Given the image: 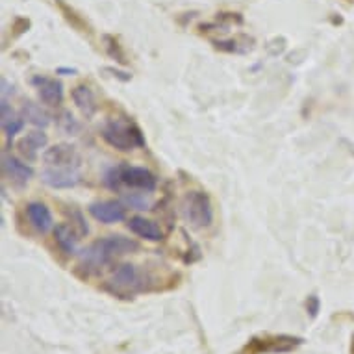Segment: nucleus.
Returning <instances> with one entry per match:
<instances>
[{
  "label": "nucleus",
  "mask_w": 354,
  "mask_h": 354,
  "mask_svg": "<svg viewBox=\"0 0 354 354\" xmlns=\"http://www.w3.org/2000/svg\"><path fill=\"white\" fill-rule=\"evenodd\" d=\"M78 236L80 234L75 232V228L69 227V225H58L54 228V238H56V243L65 254H76V249H78Z\"/></svg>",
  "instance_id": "obj_16"
},
{
  "label": "nucleus",
  "mask_w": 354,
  "mask_h": 354,
  "mask_svg": "<svg viewBox=\"0 0 354 354\" xmlns=\"http://www.w3.org/2000/svg\"><path fill=\"white\" fill-rule=\"evenodd\" d=\"M2 169H4V173L13 184H17V186H26L30 182V178L34 176V169L26 165L24 162H21L19 158L15 156H6L2 158Z\"/></svg>",
  "instance_id": "obj_11"
},
{
  "label": "nucleus",
  "mask_w": 354,
  "mask_h": 354,
  "mask_svg": "<svg viewBox=\"0 0 354 354\" xmlns=\"http://www.w3.org/2000/svg\"><path fill=\"white\" fill-rule=\"evenodd\" d=\"M89 214L104 225H113V223H121L127 217V209L115 201H100L89 206Z\"/></svg>",
  "instance_id": "obj_8"
},
{
  "label": "nucleus",
  "mask_w": 354,
  "mask_h": 354,
  "mask_svg": "<svg viewBox=\"0 0 354 354\" xmlns=\"http://www.w3.org/2000/svg\"><path fill=\"white\" fill-rule=\"evenodd\" d=\"M106 180L113 189L124 184L134 189H143V192H154L156 189V176L145 167H128V165H119L113 167L106 174Z\"/></svg>",
  "instance_id": "obj_3"
},
{
  "label": "nucleus",
  "mask_w": 354,
  "mask_h": 354,
  "mask_svg": "<svg viewBox=\"0 0 354 354\" xmlns=\"http://www.w3.org/2000/svg\"><path fill=\"white\" fill-rule=\"evenodd\" d=\"M127 203L136 209H145L147 204H149L145 198H136V197H127Z\"/></svg>",
  "instance_id": "obj_22"
},
{
  "label": "nucleus",
  "mask_w": 354,
  "mask_h": 354,
  "mask_svg": "<svg viewBox=\"0 0 354 354\" xmlns=\"http://www.w3.org/2000/svg\"><path fill=\"white\" fill-rule=\"evenodd\" d=\"M23 119H26L34 127L39 128H45L50 124V115L45 110H41V106L34 104V102H26L23 106Z\"/></svg>",
  "instance_id": "obj_18"
},
{
  "label": "nucleus",
  "mask_w": 354,
  "mask_h": 354,
  "mask_svg": "<svg viewBox=\"0 0 354 354\" xmlns=\"http://www.w3.org/2000/svg\"><path fill=\"white\" fill-rule=\"evenodd\" d=\"M47 134L45 132H41V130H34V132H28L26 138H24L21 143H19V149H21V154H23L26 160H34L37 151L41 149H45L47 145Z\"/></svg>",
  "instance_id": "obj_17"
},
{
  "label": "nucleus",
  "mask_w": 354,
  "mask_h": 354,
  "mask_svg": "<svg viewBox=\"0 0 354 354\" xmlns=\"http://www.w3.org/2000/svg\"><path fill=\"white\" fill-rule=\"evenodd\" d=\"M35 87H37V93L39 99L47 106H59L64 100V86L62 82L56 78H47V76H35L32 80Z\"/></svg>",
  "instance_id": "obj_9"
},
{
  "label": "nucleus",
  "mask_w": 354,
  "mask_h": 354,
  "mask_svg": "<svg viewBox=\"0 0 354 354\" xmlns=\"http://www.w3.org/2000/svg\"><path fill=\"white\" fill-rule=\"evenodd\" d=\"M102 140L117 151L128 152L138 147H145V138L134 122L111 121L102 130Z\"/></svg>",
  "instance_id": "obj_2"
},
{
  "label": "nucleus",
  "mask_w": 354,
  "mask_h": 354,
  "mask_svg": "<svg viewBox=\"0 0 354 354\" xmlns=\"http://www.w3.org/2000/svg\"><path fill=\"white\" fill-rule=\"evenodd\" d=\"M0 84H2V91H0V93H2V100H8V95L13 93V87L8 84L6 78H2V82H0Z\"/></svg>",
  "instance_id": "obj_23"
},
{
  "label": "nucleus",
  "mask_w": 354,
  "mask_h": 354,
  "mask_svg": "<svg viewBox=\"0 0 354 354\" xmlns=\"http://www.w3.org/2000/svg\"><path fill=\"white\" fill-rule=\"evenodd\" d=\"M110 284L113 288V293H134L141 290L140 271L132 263H124L121 268H117Z\"/></svg>",
  "instance_id": "obj_7"
},
{
  "label": "nucleus",
  "mask_w": 354,
  "mask_h": 354,
  "mask_svg": "<svg viewBox=\"0 0 354 354\" xmlns=\"http://www.w3.org/2000/svg\"><path fill=\"white\" fill-rule=\"evenodd\" d=\"M104 41H106V48H108L110 56H113L117 62H124V56H122V53L119 50V45H115V48H113V37H104Z\"/></svg>",
  "instance_id": "obj_20"
},
{
  "label": "nucleus",
  "mask_w": 354,
  "mask_h": 354,
  "mask_svg": "<svg viewBox=\"0 0 354 354\" xmlns=\"http://www.w3.org/2000/svg\"><path fill=\"white\" fill-rule=\"evenodd\" d=\"M353 354H354V351H353Z\"/></svg>",
  "instance_id": "obj_25"
},
{
  "label": "nucleus",
  "mask_w": 354,
  "mask_h": 354,
  "mask_svg": "<svg viewBox=\"0 0 354 354\" xmlns=\"http://www.w3.org/2000/svg\"><path fill=\"white\" fill-rule=\"evenodd\" d=\"M59 127H62V130H64L65 134H69V136H76L78 132H80V124L75 121V117L71 115L69 111H64V113H62Z\"/></svg>",
  "instance_id": "obj_19"
},
{
  "label": "nucleus",
  "mask_w": 354,
  "mask_h": 354,
  "mask_svg": "<svg viewBox=\"0 0 354 354\" xmlns=\"http://www.w3.org/2000/svg\"><path fill=\"white\" fill-rule=\"evenodd\" d=\"M58 73H67V75H76V69H67V67H62V69H58Z\"/></svg>",
  "instance_id": "obj_24"
},
{
  "label": "nucleus",
  "mask_w": 354,
  "mask_h": 354,
  "mask_svg": "<svg viewBox=\"0 0 354 354\" xmlns=\"http://www.w3.org/2000/svg\"><path fill=\"white\" fill-rule=\"evenodd\" d=\"M128 228L141 239H147V241H160L163 238V230L158 227L156 223L151 219H145V217H140L136 215L132 219L128 221Z\"/></svg>",
  "instance_id": "obj_13"
},
{
  "label": "nucleus",
  "mask_w": 354,
  "mask_h": 354,
  "mask_svg": "<svg viewBox=\"0 0 354 354\" xmlns=\"http://www.w3.org/2000/svg\"><path fill=\"white\" fill-rule=\"evenodd\" d=\"M306 310L310 312V315H312V317H315V315H317V312H319V299H317L315 295L308 297Z\"/></svg>",
  "instance_id": "obj_21"
},
{
  "label": "nucleus",
  "mask_w": 354,
  "mask_h": 354,
  "mask_svg": "<svg viewBox=\"0 0 354 354\" xmlns=\"http://www.w3.org/2000/svg\"><path fill=\"white\" fill-rule=\"evenodd\" d=\"M302 343L301 337L293 336H266L250 339L241 354H284L291 353Z\"/></svg>",
  "instance_id": "obj_5"
},
{
  "label": "nucleus",
  "mask_w": 354,
  "mask_h": 354,
  "mask_svg": "<svg viewBox=\"0 0 354 354\" xmlns=\"http://www.w3.org/2000/svg\"><path fill=\"white\" fill-rule=\"evenodd\" d=\"M184 212H186L187 223L193 228H206L214 221V208L212 201L204 192H189L184 201Z\"/></svg>",
  "instance_id": "obj_4"
},
{
  "label": "nucleus",
  "mask_w": 354,
  "mask_h": 354,
  "mask_svg": "<svg viewBox=\"0 0 354 354\" xmlns=\"http://www.w3.org/2000/svg\"><path fill=\"white\" fill-rule=\"evenodd\" d=\"M43 182L54 189H69L75 187L80 182V173L78 169H53L48 167L43 171Z\"/></svg>",
  "instance_id": "obj_10"
},
{
  "label": "nucleus",
  "mask_w": 354,
  "mask_h": 354,
  "mask_svg": "<svg viewBox=\"0 0 354 354\" xmlns=\"http://www.w3.org/2000/svg\"><path fill=\"white\" fill-rule=\"evenodd\" d=\"M43 162L53 169H78L82 158L73 145L67 143H58L50 147L43 154Z\"/></svg>",
  "instance_id": "obj_6"
},
{
  "label": "nucleus",
  "mask_w": 354,
  "mask_h": 354,
  "mask_svg": "<svg viewBox=\"0 0 354 354\" xmlns=\"http://www.w3.org/2000/svg\"><path fill=\"white\" fill-rule=\"evenodd\" d=\"M73 102L76 104V108L82 111V115L86 117V119H91V117L97 113L99 110V106H97V100H95V95L91 91V87L87 86H76L73 89Z\"/></svg>",
  "instance_id": "obj_14"
},
{
  "label": "nucleus",
  "mask_w": 354,
  "mask_h": 354,
  "mask_svg": "<svg viewBox=\"0 0 354 354\" xmlns=\"http://www.w3.org/2000/svg\"><path fill=\"white\" fill-rule=\"evenodd\" d=\"M134 250H138L136 241L122 238V236H110V238L100 239V241L91 245L89 249L84 250L82 260L86 261V266H89V268H99V266H104L113 258L130 254Z\"/></svg>",
  "instance_id": "obj_1"
},
{
  "label": "nucleus",
  "mask_w": 354,
  "mask_h": 354,
  "mask_svg": "<svg viewBox=\"0 0 354 354\" xmlns=\"http://www.w3.org/2000/svg\"><path fill=\"white\" fill-rule=\"evenodd\" d=\"M0 111H2V121H0V124H2V130H4V134L10 138V140H13L15 136L23 130L24 127V121L21 119V117L15 113V111L12 110V106L8 104V100H2V104H0Z\"/></svg>",
  "instance_id": "obj_15"
},
{
  "label": "nucleus",
  "mask_w": 354,
  "mask_h": 354,
  "mask_svg": "<svg viewBox=\"0 0 354 354\" xmlns=\"http://www.w3.org/2000/svg\"><path fill=\"white\" fill-rule=\"evenodd\" d=\"M26 215H28L30 225L41 234H47L54 228V219L47 204L43 203H30L26 206Z\"/></svg>",
  "instance_id": "obj_12"
}]
</instances>
